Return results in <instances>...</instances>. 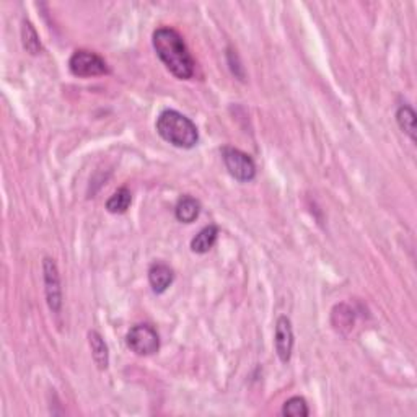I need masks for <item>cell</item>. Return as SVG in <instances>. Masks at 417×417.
Returning a JSON list of instances; mask_svg holds the SVG:
<instances>
[{
  "mask_svg": "<svg viewBox=\"0 0 417 417\" xmlns=\"http://www.w3.org/2000/svg\"><path fill=\"white\" fill-rule=\"evenodd\" d=\"M222 158H224L225 167H227L228 173L235 180L242 181V183H248V181L255 180L256 165L248 153L233 147H224Z\"/></svg>",
  "mask_w": 417,
  "mask_h": 417,
  "instance_id": "277c9868",
  "label": "cell"
},
{
  "mask_svg": "<svg viewBox=\"0 0 417 417\" xmlns=\"http://www.w3.org/2000/svg\"><path fill=\"white\" fill-rule=\"evenodd\" d=\"M217 237H219V227H215V225L204 227L191 242V250L197 253V255H204L215 245Z\"/></svg>",
  "mask_w": 417,
  "mask_h": 417,
  "instance_id": "7c38bea8",
  "label": "cell"
},
{
  "mask_svg": "<svg viewBox=\"0 0 417 417\" xmlns=\"http://www.w3.org/2000/svg\"><path fill=\"white\" fill-rule=\"evenodd\" d=\"M70 72L77 77H100L109 74V67L103 57L92 51H75L69 61Z\"/></svg>",
  "mask_w": 417,
  "mask_h": 417,
  "instance_id": "3957f363",
  "label": "cell"
},
{
  "mask_svg": "<svg viewBox=\"0 0 417 417\" xmlns=\"http://www.w3.org/2000/svg\"><path fill=\"white\" fill-rule=\"evenodd\" d=\"M132 202V194L127 188H119L106 202V208L111 214H124Z\"/></svg>",
  "mask_w": 417,
  "mask_h": 417,
  "instance_id": "5bb4252c",
  "label": "cell"
},
{
  "mask_svg": "<svg viewBox=\"0 0 417 417\" xmlns=\"http://www.w3.org/2000/svg\"><path fill=\"white\" fill-rule=\"evenodd\" d=\"M88 343H90L92 356H93V361H95V363H96V367H98L100 370H106L109 365V352H108V345H106L105 339L101 338L100 332L90 331L88 332Z\"/></svg>",
  "mask_w": 417,
  "mask_h": 417,
  "instance_id": "30bf717a",
  "label": "cell"
},
{
  "mask_svg": "<svg viewBox=\"0 0 417 417\" xmlns=\"http://www.w3.org/2000/svg\"><path fill=\"white\" fill-rule=\"evenodd\" d=\"M173 279H175V274H173V269L170 266L163 263H155L150 266L149 282L155 294H163L173 284Z\"/></svg>",
  "mask_w": 417,
  "mask_h": 417,
  "instance_id": "ba28073f",
  "label": "cell"
},
{
  "mask_svg": "<svg viewBox=\"0 0 417 417\" xmlns=\"http://www.w3.org/2000/svg\"><path fill=\"white\" fill-rule=\"evenodd\" d=\"M310 414L308 405L301 396H294L287 399L286 405L282 407V416H292V417H307Z\"/></svg>",
  "mask_w": 417,
  "mask_h": 417,
  "instance_id": "2e32d148",
  "label": "cell"
},
{
  "mask_svg": "<svg viewBox=\"0 0 417 417\" xmlns=\"http://www.w3.org/2000/svg\"><path fill=\"white\" fill-rule=\"evenodd\" d=\"M276 352L281 362L287 363L292 357V349H294V331H292V323L287 317H281L276 323Z\"/></svg>",
  "mask_w": 417,
  "mask_h": 417,
  "instance_id": "52a82bcc",
  "label": "cell"
},
{
  "mask_svg": "<svg viewBox=\"0 0 417 417\" xmlns=\"http://www.w3.org/2000/svg\"><path fill=\"white\" fill-rule=\"evenodd\" d=\"M354 319H356V314H354L352 308H350L349 305L341 303L332 308L331 325L336 331L341 332V334H348V332L352 330Z\"/></svg>",
  "mask_w": 417,
  "mask_h": 417,
  "instance_id": "9c48e42d",
  "label": "cell"
},
{
  "mask_svg": "<svg viewBox=\"0 0 417 417\" xmlns=\"http://www.w3.org/2000/svg\"><path fill=\"white\" fill-rule=\"evenodd\" d=\"M21 38H23L25 50L28 51L30 54H39V52H41V41H39L36 30L33 28V25H31L30 21H23V26H21Z\"/></svg>",
  "mask_w": 417,
  "mask_h": 417,
  "instance_id": "9a60e30c",
  "label": "cell"
},
{
  "mask_svg": "<svg viewBox=\"0 0 417 417\" xmlns=\"http://www.w3.org/2000/svg\"><path fill=\"white\" fill-rule=\"evenodd\" d=\"M199 212H201V204H199L197 199L191 196L181 197L175 207L176 219L183 222V224H193L199 217Z\"/></svg>",
  "mask_w": 417,
  "mask_h": 417,
  "instance_id": "8fae6325",
  "label": "cell"
},
{
  "mask_svg": "<svg viewBox=\"0 0 417 417\" xmlns=\"http://www.w3.org/2000/svg\"><path fill=\"white\" fill-rule=\"evenodd\" d=\"M157 132L162 139L180 149H193L199 140L196 124L175 109H165L160 114Z\"/></svg>",
  "mask_w": 417,
  "mask_h": 417,
  "instance_id": "7a4b0ae2",
  "label": "cell"
},
{
  "mask_svg": "<svg viewBox=\"0 0 417 417\" xmlns=\"http://www.w3.org/2000/svg\"><path fill=\"white\" fill-rule=\"evenodd\" d=\"M396 121L405 134L409 136L412 142H416V113L409 105L399 106L396 111Z\"/></svg>",
  "mask_w": 417,
  "mask_h": 417,
  "instance_id": "4fadbf2b",
  "label": "cell"
},
{
  "mask_svg": "<svg viewBox=\"0 0 417 417\" xmlns=\"http://www.w3.org/2000/svg\"><path fill=\"white\" fill-rule=\"evenodd\" d=\"M153 47L167 69L181 80H189L194 75V59L184 39L176 30L158 28L152 38Z\"/></svg>",
  "mask_w": 417,
  "mask_h": 417,
  "instance_id": "6da1fadb",
  "label": "cell"
},
{
  "mask_svg": "<svg viewBox=\"0 0 417 417\" xmlns=\"http://www.w3.org/2000/svg\"><path fill=\"white\" fill-rule=\"evenodd\" d=\"M43 270H44V286H46L47 307H50L52 313H59L62 307V288H61L59 269H57L54 259L44 258Z\"/></svg>",
  "mask_w": 417,
  "mask_h": 417,
  "instance_id": "8992f818",
  "label": "cell"
},
{
  "mask_svg": "<svg viewBox=\"0 0 417 417\" xmlns=\"http://www.w3.org/2000/svg\"><path fill=\"white\" fill-rule=\"evenodd\" d=\"M127 348L137 356H152L160 349L157 331L150 325H136L126 336Z\"/></svg>",
  "mask_w": 417,
  "mask_h": 417,
  "instance_id": "5b68a950",
  "label": "cell"
}]
</instances>
